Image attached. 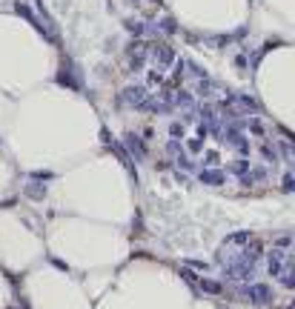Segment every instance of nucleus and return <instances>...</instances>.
Masks as SVG:
<instances>
[{"label": "nucleus", "mask_w": 295, "mask_h": 309, "mask_svg": "<svg viewBox=\"0 0 295 309\" xmlns=\"http://www.w3.org/2000/svg\"><path fill=\"white\" fill-rule=\"evenodd\" d=\"M144 58H146V55H144V46H132V49H129V63L135 66V69H141V66H144Z\"/></svg>", "instance_id": "nucleus-2"}, {"label": "nucleus", "mask_w": 295, "mask_h": 309, "mask_svg": "<svg viewBox=\"0 0 295 309\" xmlns=\"http://www.w3.org/2000/svg\"><path fill=\"white\" fill-rule=\"evenodd\" d=\"M29 195H32V198H40L43 192H40V186H29Z\"/></svg>", "instance_id": "nucleus-5"}, {"label": "nucleus", "mask_w": 295, "mask_h": 309, "mask_svg": "<svg viewBox=\"0 0 295 309\" xmlns=\"http://www.w3.org/2000/svg\"><path fill=\"white\" fill-rule=\"evenodd\" d=\"M281 258H284L281 252H273V255H269V272H273V275L281 272Z\"/></svg>", "instance_id": "nucleus-3"}, {"label": "nucleus", "mask_w": 295, "mask_h": 309, "mask_svg": "<svg viewBox=\"0 0 295 309\" xmlns=\"http://www.w3.org/2000/svg\"><path fill=\"white\" fill-rule=\"evenodd\" d=\"M201 287L209 289V292H221V287H218V283H209V280H201Z\"/></svg>", "instance_id": "nucleus-4"}, {"label": "nucleus", "mask_w": 295, "mask_h": 309, "mask_svg": "<svg viewBox=\"0 0 295 309\" xmlns=\"http://www.w3.org/2000/svg\"><path fill=\"white\" fill-rule=\"evenodd\" d=\"M249 295H252V301H258L261 306H264V303H269V298H273V292H269V289H266L264 283L252 287V289H249Z\"/></svg>", "instance_id": "nucleus-1"}]
</instances>
